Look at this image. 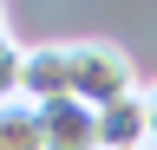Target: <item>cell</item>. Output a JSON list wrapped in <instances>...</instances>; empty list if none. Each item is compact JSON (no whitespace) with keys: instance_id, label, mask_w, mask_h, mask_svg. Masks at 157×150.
Wrapping results in <instances>:
<instances>
[{"instance_id":"obj_8","label":"cell","mask_w":157,"mask_h":150,"mask_svg":"<svg viewBox=\"0 0 157 150\" xmlns=\"http://www.w3.org/2000/svg\"><path fill=\"white\" fill-rule=\"evenodd\" d=\"M7 39H13V26H7V7H0V46H7Z\"/></svg>"},{"instance_id":"obj_7","label":"cell","mask_w":157,"mask_h":150,"mask_svg":"<svg viewBox=\"0 0 157 150\" xmlns=\"http://www.w3.org/2000/svg\"><path fill=\"white\" fill-rule=\"evenodd\" d=\"M144 104H151V150H157V79L144 85Z\"/></svg>"},{"instance_id":"obj_5","label":"cell","mask_w":157,"mask_h":150,"mask_svg":"<svg viewBox=\"0 0 157 150\" xmlns=\"http://www.w3.org/2000/svg\"><path fill=\"white\" fill-rule=\"evenodd\" d=\"M0 150H46V124H39V104H26V98L0 104Z\"/></svg>"},{"instance_id":"obj_1","label":"cell","mask_w":157,"mask_h":150,"mask_svg":"<svg viewBox=\"0 0 157 150\" xmlns=\"http://www.w3.org/2000/svg\"><path fill=\"white\" fill-rule=\"evenodd\" d=\"M66 72H72V98H85V104H111V98L144 91L131 72V52L111 39H66Z\"/></svg>"},{"instance_id":"obj_2","label":"cell","mask_w":157,"mask_h":150,"mask_svg":"<svg viewBox=\"0 0 157 150\" xmlns=\"http://www.w3.org/2000/svg\"><path fill=\"white\" fill-rule=\"evenodd\" d=\"M39 124H46V150H105L98 144V104H85V98L39 104Z\"/></svg>"},{"instance_id":"obj_6","label":"cell","mask_w":157,"mask_h":150,"mask_svg":"<svg viewBox=\"0 0 157 150\" xmlns=\"http://www.w3.org/2000/svg\"><path fill=\"white\" fill-rule=\"evenodd\" d=\"M20 85H26V46H0V104H13L20 98Z\"/></svg>"},{"instance_id":"obj_3","label":"cell","mask_w":157,"mask_h":150,"mask_svg":"<svg viewBox=\"0 0 157 150\" xmlns=\"http://www.w3.org/2000/svg\"><path fill=\"white\" fill-rule=\"evenodd\" d=\"M98 144L105 150H151V104H144V91L98 104Z\"/></svg>"},{"instance_id":"obj_4","label":"cell","mask_w":157,"mask_h":150,"mask_svg":"<svg viewBox=\"0 0 157 150\" xmlns=\"http://www.w3.org/2000/svg\"><path fill=\"white\" fill-rule=\"evenodd\" d=\"M26 104H52V98H72V72H66V39L52 46H26V85H20Z\"/></svg>"}]
</instances>
